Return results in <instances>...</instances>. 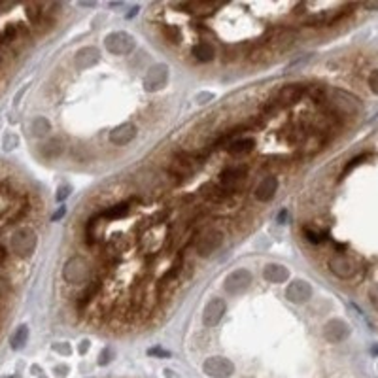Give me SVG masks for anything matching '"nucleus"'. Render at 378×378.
<instances>
[{
  "label": "nucleus",
  "mask_w": 378,
  "mask_h": 378,
  "mask_svg": "<svg viewBox=\"0 0 378 378\" xmlns=\"http://www.w3.org/2000/svg\"><path fill=\"white\" fill-rule=\"evenodd\" d=\"M321 104H326V110L343 117V114H355L359 110L361 100L355 99L354 95H350L348 91H343V89H327V91H323V102Z\"/></svg>",
  "instance_id": "1"
},
{
  "label": "nucleus",
  "mask_w": 378,
  "mask_h": 378,
  "mask_svg": "<svg viewBox=\"0 0 378 378\" xmlns=\"http://www.w3.org/2000/svg\"><path fill=\"white\" fill-rule=\"evenodd\" d=\"M36 240L38 239H36V233L32 229L21 227V229H17V231L12 235V239H10V248H12V251L17 257L27 259V257H30L34 254Z\"/></svg>",
  "instance_id": "2"
},
{
  "label": "nucleus",
  "mask_w": 378,
  "mask_h": 378,
  "mask_svg": "<svg viewBox=\"0 0 378 378\" xmlns=\"http://www.w3.org/2000/svg\"><path fill=\"white\" fill-rule=\"evenodd\" d=\"M91 276V263L82 256L70 257L63 267V278L68 284H83Z\"/></svg>",
  "instance_id": "3"
},
{
  "label": "nucleus",
  "mask_w": 378,
  "mask_h": 378,
  "mask_svg": "<svg viewBox=\"0 0 378 378\" xmlns=\"http://www.w3.org/2000/svg\"><path fill=\"white\" fill-rule=\"evenodd\" d=\"M297 40V30L293 27H276L265 38V47L273 51H285Z\"/></svg>",
  "instance_id": "4"
},
{
  "label": "nucleus",
  "mask_w": 378,
  "mask_h": 378,
  "mask_svg": "<svg viewBox=\"0 0 378 378\" xmlns=\"http://www.w3.org/2000/svg\"><path fill=\"white\" fill-rule=\"evenodd\" d=\"M223 242V233L220 229H206L197 237V254L201 257H210Z\"/></svg>",
  "instance_id": "5"
},
{
  "label": "nucleus",
  "mask_w": 378,
  "mask_h": 378,
  "mask_svg": "<svg viewBox=\"0 0 378 378\" xmlns=\"http://www.w3.org/2000/svg\"><path fill=\"white\" fill-rule=\"evenodd\" d=\"M307 93V87L301 85V83H290V85H284L280 89L278 93L273 97V102L278 108H287V106H295L299 100L304 97Z\"/></svg>",
  "instance_id": "6"
},
{
  "label": "nucleus",
  "mask_w": 378,
  "mask_h": 378,
  "mask_svg": "<svg viewBox=\"0 0 378 378\" xmlns=\"http://www.w3.org/2000/svg\"><path fill=\"white\" fill-rule=\"evenodd\" d=\"M203 371L210 378H229L233 374L235 367L229 359L221 357V355H215V357H208V359L204 361Z\"/></svg>",
  "instance_id": "7"
},
{
  "label": "nucleus",
  "mask_w": 378,
  "mask_h": 378,
  "mask_svg": "<svg viewBox=\"0 0 378 378\" xmlns=\"http://www.w3.org/2000/svg\"><path fill=\"white\" fill-rule=\"evenodd\" d=\"M106 49L114 55H127L134 49L133 36L127 32H112L106 36Z\"/></svg>",
  "instance_id": "8"
},
{
  "label": "nucleus",
  "mask_w": 378,
  "mask_h": 378,
  "mask_svg": "<svg viewBox=\"0 0 378 378\" xmlns=\"http://www.w3.org/2000/svg\"><path fill=\"white\" fill-rule=\"evenodd\" d=\"M169 82V68H167V64H155V66H151L148 70V74L144 78V89L146 91H159V89H163Z\"/></svg>",
  "instance_id": "9"
},
{
  "label": "nucleus",
  "mask_w": 378,
  "mask_h": 378,
  "mask_svg": "<svg viewBox=\"0 0 378 378\" xmlns=\"http://www.w3.org/2000/svg\"><path fill=\"white\" fill-rule=\"evenodd\" d=\"M136 133H138L136 125L127 121V123L117 125L116 129H112L110 134H108V140H110L114 146H125V144H129V142H133Z\"/></svg>",
  "instance_id": "10"
},
{
  "label": "nucleus",
  "mask_w": 378,
  "mask_h": 378,
  "mask_svg": "<svg viewBox=\"0 0 378 378\" xmlns=\"http://www.w3.org/2000/svg\"><path fill=\"white\" fill-rule=\"evenodd\" d=\"M251 282V273L250 271H244V268H240V271H235L227 276L225 280V287L229 293H233V295H239L242 291H246V287L250 285Z\"/></svg>",
  "instance_id": "11"
},
{
  "label": "nucleus",
  "mask_w": 378,
  "mask_h": 378,
  "mask_svg": "<svg viewBox=\"0 0 378 378\" xmlns=\"http://www.w3.org/2000/svg\"><path fill=\"white\" fill-rule=\"evenodd\" d=\"M310 295H312V287H310L309 282H302V280H293L285 290V297L291 302H297V304L309 301Z\"/></svg>",
  "instance_id": "12"
},
{
  "label": "nucleus",
  "mask_w": 378,
  "mask_h": 378,
  "mask_svg": "<svg viewBox=\"0 0 378 378\" xmlns=\"http://www.w3.org/2000/svg\"><path fill=\"white\" fill-rule=\"evenodd\" d=\"M329 271H331L335 276H338V278H352L355 273V267L354 263H352V259L346 256H335L329 259Z\"/></svg>",
  "instance_id": "13"
},
{
  "label": "nucleus",
  "mask_w": 378,
  "mask_h": 378,
  "mask_svg": "<svg viewBox=\"0 0 378 378\" xmlns=\"http://www.w3.org/2000/svg\"><path fill=\"white\" fill-rule=\"evenodd\" d=\"M246 176H248V169L246 167H227L225 170H221L220 174V182L221 186L227 187L229 191H231V187L239 186L240 182L246 180Z\"/></svg>",
  "instance_id": "14"
},
{
  "label": "nucleus",
  "mask_w": 378,
  "mask_h": 378,
  "mask_svg": "<svg viewBox=\"0 0 378 378\" xmlns=\"http://www.w3.org/2000/svg\"><path fill=\"white\" fill-rule=\"evenodd\" d=\"M225 314V302L221 299H214L206 304V309L203 312V323L206 327H214L215 323H220V320Z\"/></svg>",
  "instance_id": "15"
},
{
  "label": "nucleus",
  "mask_w": 378,
  "mask_h": 378,
  "mask_svg": "<svg viewBox=\"0 0 378 378\" xmlns=\"http://www.w3.org/2000/svg\"><path fill=\"white\" fill-rule=\"evenodd\" d=\"M350 333V327L344 323L343 320H329L323 326V337L327 340H331V343H340L344 338L348 337Z\"/></svg>",
  "instance_id": "16"
},
{
  "label": "nucleus",
  "mask_w": 378,
  "mask_h": 378,
  "mask_svg": "<svg viewBox=\"0 0 378 378\" xmlns=\"http://www.w3.org/2000/svg\"><path fill=\"white\" fill-rule=\"evenodd\" d=\"M99 57H100V53H99V49H97V47H93V46L82 47L80 51L76 53V57H74L76 59V66H78L80 70L89 68V66H93V64L99 61Z\"/></svg>",
  "instance_id": "17"
},
{
  "label": "nucleus",
  "mask_w": 378,
  "mask_h": 378,
  "mask_svg": "<svg viewBox=\"0 0 378 378\" xmlns=\"http://www.w3.org/2000/svg\"><path fill=\"white\" fill-rule=\"evenodd\" d=\"M263 276H265V280L273 282V284H282V282H285V280L290 278V271L284 265L268 263L267 267L263 268Z\"/></svg>",
  "instance_id": "18"
},
{
  "label": "nucleus",
  "mask_w": 378,
  "mask_h": 378,
  "mask_svg": "<svg viewBox=\"0 0 378 378\" xmlns=\"http://www.w3.org/2000/svg\"><path fill=\"white\" fill-rule=\"evenodd\" d=\"M201 195H203L204 199H208V201H212V203H225L227 199L231 197V191L227 189V187L223 186H214V184H208V186H204L203 189H201Z\"/></svg>",
  "instance_id": "19"
},
{
  "label": "nucleus",
  "mask_w": 378,
  "mask_h": 378,
  "mask_svg": "<svg viewBox=\"0 0 378 378\" xmlns=\"http://www.w3.org/2000/svg\"><path fill=\"white\" fill-rule=\"evenodd\" d=\"M278 189V180L274 178V176H268L265 180L257 186L256 189V199L257 201H271L274 197V193Z\"/></svg>",
  "instance_id": "20"
},
{
  "label": "nucleus",
  "mask_w": 378,
  "mask_h": 378,
  "mask_svg": "<svg viewBox=\"0 0 378 378\" xmlns=\"http://www.w3.org/2000/svg\"><path fill=\"white\" fill-rule=\"evenodd\" d=\"M191 55L195 61H199V63H210V61H214V57H215V49L212 44H208V42H201L197 46H193Z\"/></svg>",
  "instance_id": "21"
},
{
  "label": "nucleus",
  "mask_w": 378,
  "mask_h": 378,
  "mask_svg": "<svg viewBox=\"0 0 378 378\" xmlns=\"http://www.w3.org/2000/svg\"><path fill=\"white\" fill-rule=\"evenodd\" d=\"M254 148H256V140L250 136H242V138H235L227 146V151L233 155H242V153H250Z\"/></svg>",
  "instance_id": "22"
},
{
  "label": "nucleus",
  "mask_w": 378,
  "mask_h": 378,
  "mask_svg": "<svg viewBox=\"0 0 378 378\" xmlns=\"http://www.w3.org/2000/svg\"><path fill=\"white\" fill-rule=\"evenodd\" d=\"M99 290H100V284H99V282H95V280L87 285V287H83L82 293H80V297H78V301H76V307H78V310H83L89 304V302H93L95 295L99 293Z\"/></svg>",
  "instance_id": "23"
},
{
  "label": "nucleus",
  "mask_w": 378,
  "mask_h": 378,
  "mask_svg": "<svg viewBox=\"0 0 378 378\" xmlns=\"http://www.w3.org/2000/svg\"><path fill=\"white\" fill-rule=\"evenodd\" d=\"M129 214V204L127 203H117L114 204V206H110V208L102 210V218H106V220H121V218H125V215Z\"/></svg>",
  "instance_id": "24"
},
{
  "label": "nucleus",
  "mask_w": 378,
  "mask_h": 378,
  "mask_svg": "<svg viewBox=\"0 0 378 378\" xmlns=\"http://www.w3.org/2000/svg\"><path fill=\"white\" fill-rule=\"evenodd\" d=\"M27 340H29V327L21 326L15 329V333H13L12 338H10V346H12L13 350H21L25 344H27Z\"/></svg>",
  "instance_id": "25"
},
{
  "label": "nucleus",
  "mask_w": 378,
  "mask_h": 378,
  "mask_svg": "<svg viewBox=\"0 0 378 378\" xmlns=\"http://www.w3.org/2000/svg\"><path fill=\"white\" fill-rule=\"evenodd\" d=\"M302 237L307 239V242L318 246L327 239V233L326 231H316V229H312V227H304V229H302Z\"/></svg>",
  "instance_id": "26"
},
{
  "label": "nucleus",
  "mask_w": 378,
  "mask_h": 378,
  "mask_svg": "<svg viewBox=\"0 0 378 378\" xmlns=\"http://www.w3.org/2000/svg\"><path fill=\"white\" fill-rule=\"evenodd\" d=\"M49 131H51V125H49L46 117H36L32 125H30V133L34 136H46V134H49Z\"/></svg>",
  "instance_id": "27"
},
{
  "label": "nucleus",
  "mask_w": 378,
  "mask_h": 378,
  "mask_svg": "<svg viewBox=\"0 0 378 378\" xmlns=\"http://www.w3.org/2000/svg\"><path fill=\"white\" fill-rule=\"evenodd\" d=\"M42 151H44V155H47V157H55V155H59L63 151V140L49 138V142H46V144L42 146Z\"/></svg>",
  "instance_id": "28"
},
{
  "label": "nucleus",
  "mask_w": 378,
  "mask_h": 378,
  "mask_svg": "<svg viewBox=\"0 0 378 378\" xmlns=\"http://www.w3.org/2000/svg\"><path fill=\"white\" fill-rule=\"evenodd\" d=\"M248 59H250L251 63H261L267 59V47L265 46H256L251 47L250 53H248Z\"/></svg>",
  "instance_id": "29"
},
{
  "label": "nucleus",
  "mask_w": 378,
  "mask_h": 378,
  "mask_svg": "<svg viewBox=\"0 0 378 378\" xmlns=\"http://www.w3.org/2000/svg\"><path fill=\"white\" fill-rule=\"evenodd\" d=\"M371 157V153H369V151H363V153H359V155H355L354 159H350L348 163H346V169H344V172H343V178L346 174H348L350 170L352 169H355V167H357V165L359 163H363V161H367V159Z\"/></svg>",
  "instance_id": "30"
},
{
  "label": "nucleus",
  "mask_w": 378,
  "mask_h": 378,
  "mask_svg": "<svg viewBox=\"0 0 378 378\" xmlns=\"http://www.w3.org/2000/svg\"><path fill=\"white\" fill-rule=\"evenodd\" d=\"M165 34H167L170 44H180L182 42V32L176 27H169V29L165 30Z\"/></svg>",
  "instance_id": "31"
},
{
  "label": "nucleus",
  "mask_w": 378,
  "mask_h": 378,
  "mask_svg": "<svg viewBox=\"0 0 378 378\" xmlns=\"http://www.w3.org/2000/svg\"><path fill=\"white\" fill-rule=\"evenodd\" d=\"M148 354L153 355V357H170V352H169V350H163L161 346L150 348V350H148Z\"/></svg>",
  "instance_id": "32"
},
{
  "label": "nucleus",
  "mask_w": 378,
  "mask_h": 378,
  "mask_svg": "<svg viewBox=\"0 0 378 378\" xmlns=\"http://www.w3.org/2000/svg\"><path fill=\"white\" fill-rule=\"evenodd\" d=\"M15 146H17V136H13V134H6V136H4V150L10 151V150H13Z\"/></svg>",
  "instance_id": "33"
},
{
  "label": "nucleus",
  "mask_w": 378,
  "mask_h": 378,
  "mask_svg": "<svg viewBox=\"0 0 378 378\" xmlns=\"http://www.w3.org/2000/svg\"><path fill=\"white\" fill-rule=\"evenodd\" d=\"M70 193H72V187L68 186V184H64V186H61L57 189V201H64V199L68 197Z\"/></svg>",
  "instance_id": "34"
},
{
  "label": "nucleus",
  "mask_w": 378,
  "mask_h": 378,
  "mask_svg": "<svg viewBox=\"0 0 378 378\" xmlns=\"http://www.w3.org/2000/svg\"><path fill=\"white\" fill-rule=\"evenodd\" d=\"M369 87L372 89V93L378 95V70H374L371 74V78H369Z\"/></svg>",
  "instance_id": "35"
},
{
  "label": "nucleus",
  "mask_w": 378,
  "mask_h": 378,
  "mask_svg": "<svg viewBox=\"0 0 378 378\" xmlns=\"http://www.w3.org/2000/svg\"><path fill=\"white\" fill-rule=\"evenodd\" d=\"M369 299H371L372 307H374V309L378 310V284L374 285V287H372L371 291H369Z\"/></svg>",
  "instance_id": "36"
},
{
  "label": "nucleus",
  "mask_w": 378,
  "mask_h": 378,
  "mask_svg": "<svg viewBox=\"0 0 378 378\" xmlns=\"http://www.w3.org/2000/svg\"><path fill=\"white\" fill-rule=\"evenodd\" d=\"M110 357H112L110 348H104V350H102V354H100V357H99V363H100V365H106V363L110 361Z\"/></svg>",
  "instance_id": "37"
},
{
  "label": "nucleus",
  "mask_w": 378,
  "mask_h": 378,
  "mask_svg": "<svg viewBox=\"0 0 378 378\" xmlns=\"http://www.w3.org/2000/svg\"><path fill=\"white\" fill-rule=\"evenodd\" d=\"M53 348L57 350L59 354H70V346H68V344H66V343H64V344H55Z\"/></svg>",
  "instance_id": "38"
},
{
  "label": "nucleus",
  "mask_w": 378,
  "mask_h": 378,
  "mask_svg": "<svg viewBox=\"0 0 378 378\" xmlns=\"http://www.w3.org/2000/svg\"><path fill=\"white\" fill-rule=\"evenodd\" d=\"M64 212H66V210H64V208H59V210H57V214H53L51 220H53V221L61 220V218H63V215H64Z\"/></svg>",
  "instance_id": "39"
},
{
  "label": "nucleus",
  "mask_w": 378,
  "mask_h": 378,
  "mask_svg": "<svg viewBox=\"0 0 378 378\" xmlns=\"http://www.w3.org/2000/svg\"><path fill=\"white\" fill-rule=\"evenodd\" d=\"M87 348H89V340H83V343L80 344V354H85Z\"/></svg>",
  "instance_id": "40"
},
{
  "label": "nucleus",
  "mask_w": 378,
  "mask_h": 378,
  "mask_svg": "<svg viewBox=\"0 0 378 378\" xmlns=\"http://www.w3.org/2000/svg\"><path fill=\"white\" fill-rule=\"evenodd\" d=\"M4 259H6V250L0 246V261H4Z\"/></svg>",
  "instance_id": "41"
},
{
  "label": "nucleus",
  "mask_w": 378,
  "mask_h": 378,
  "mask_svg": "<svg viewBox=\"0 0 378 378\" xmlns=\"http://www.w3.org/2000/svg\"><path fill=\"white\" fill-rule=\"evenodd\" d=\"M367 10H378V4H363Z\"/></svg>",
  "instance_id": "42"
},
{
  "label": "nucleus",
  "mask_w": 378,
  "mask_h": 378,
  "mask_svg": "<svg viewBox=\"0 0 378 378\" xmlns=\"http://www.w3.org/2000/svg\"><path fill=\"white\" fill-rule=\"evenodd\" d=\"M285 215H287V214H285V210H282V212H280V215H278V221H280V223L285 220Z\"/></svg>",
  "instance_id": "43"
},
{
  "label": "nucleus",
  "mask_w": 378,
  "mask_h": 378,
  "mask_svg": "<svg viewBox=\"0 0 378 378\" xmlns=\"http://www.w3.org/2000/svg\"><path fill=\"white\" fill-rule=\"evenodd\" d=\"M371 352H372V354H374V355H378V346H372Z\"/></svg>",
  "instance_id": "44"
},
{
  "label": "nucleus",
  "mask_w": 378,
  "mask_h": 378,
  "mask_svg": "<svg viewBox=\"0 0 378 378\" xmlns=\"http://www.w3.org/2000/svg\"><path fill=\"white\" fill-rule=\"evenodd\" d=\"M2 61H4V51L0 49V63H2Z\"/></svg>",
  "instance_id": "45"
},
{
  "label": "nucleus",
  "mask_w": 378,
  "mask_h": 378,
  "mask_svg": "<svg viewBox=\"0 0 378 378\" xmlns=\"http://www.w3.org/2000/svg\"><path fill=\"white\" fill-rule=\"evenodd\" d=\"M8 378H13V376H8Z\"/></svg>",
  "instance_id": "46"
}]
</instances>
